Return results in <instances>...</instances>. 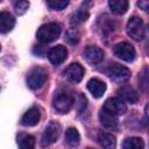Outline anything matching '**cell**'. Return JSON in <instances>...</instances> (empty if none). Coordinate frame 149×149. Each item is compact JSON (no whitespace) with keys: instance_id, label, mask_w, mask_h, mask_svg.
Wrapping results in <instances>:
<instances>
[{"instance_id":"1","label":"cell","mask_w":149,"mask_h":149,"mask_svg":"<svg viewBox=\"0 0 149 149\" xmlns=\"http://www.w3.org/2000/svg\"><path fill=\"white\" fill-rule=\"evenodd\" d=\"M74 104L73 94L68 90H58L52 98V106L58 113H68Z\"/></svg>"},{"instance_id":"2","label":"cell","mask_w":149,"mask_h":149,"mask_svg":"<svg viewBox=\"0 0 149 149\" xmlns=\"http://www.w3.org/2000/svg\"><path fill=\"white\" fill-rule=\"evenodd\" d=\"M61 35V26L56 22H50L47 24H43L37 30V38L42 43H50L57 40Z\"/></svg>"},{"instance_id":"3","label":"cell","mask_w":149,"mask_h":149,"mask_svg":"<svg viewBox=\"0 0 149 149\" xmlns=\"http://www.w3.org/2000/svg\"><path fill=\"white\" fill-rule=\"evenodd\" d=\"M47 78H48V73L43 68L40 66L33 68L27 74V85L31 90H37L44 85Z\"/></svg>"},{"instance_id":"4","label":"cell","mask_w":149,"mask_h":149,"mask_svg":"<svg viewBox=\"0 0 149 149\" xmlns=\"http://www.w3.org/2000/svg\"><path fill=\"white\" fill-rule=\"evenodd\" d=\"M106 72L108 74V77L116 83H123L130 78V70L121 64H118V63L111 64L107 68Z\"/></svg>"},{"instance_id":"5","label":"cell","mask_w":149,"mask_h":149,"mask_svg":"<svg viewBox=\"0 0 149 149\" xmlns=\"http://www.w3.org/2000/svg\"><path fill=\"white\" fill-rule=\"evenodd\" d=\"M127 33L135 41H141L144 37V23L139 16H132L127 23Z\"/></svg>"},{"instance_id":"6","label":"cell","mask_w":149,"mask_h":149,"mask_svg":"<svg viewBox=\"0 0 149 149\" xmlns=\"http://www.w3.org/2000/svg\"><path fill=\"white\" fill-rule=\"evenodd\" d=\"M61 134V126L57 122L51 121L44 129L43 134H42V139H41V146L42 147H47L52 144L54 142L57 141L58 136Z\"/></svg>"},{"instance_id":"7","label":"cell","mask_w":149,"mask_h":149,"mask_svg":"<svg viewBox=\"0 0 149 149\" xmlns=\"http://www.w3.org/2000/svg\"><path fill=\"white\" fill-rule=\"evenodd\" d=\"M114 54H115V56H118L120 59H122L125 62H132V61H134V58L136 56L134 47L132 44H129L128 42L118 43L114 47Z\"/></svg>"},{"instance_id":"8","label":"cell","mask_w":149,"mask_h":149,"mask_svg":"<svg viewBox=\"0 0 149 149\" xmlns=\"http://www.w3.org/2000/svg\"><path fill=\"white\" fill-rule=\"evenodd\" d=\"M102 108H105L106 111H108L109 113H112L116 116L125 114L127 111V106L121 98H111V99L106 100Z\"/></svg>"},{"instance_id":"9","label":"cell","mask_w":149,"mask_h":149,"mask_svg":"<svg viewBox=\"0 0 149 149\" xmlns=\"http://www.w3.org/2000/svg\"><path fill=\"white\" fill-rule=\"evenodd\" d=\"M65 78L71 83H79L84 77V69L78 63H71L65 70H64Z\"/></svg>"},{"instance_id":"10","label":"cell","mask_w":149,"mask_h":149,"mask_svg":"<svg viewBox=\"0 0 149 149\" xmlns=\"http://www.w3.org/2000/svg\"><path fill=\"white\" fill-rule=\"evenodd\" d=\"M68 56V50L63 45H56L48 51V58L54 65L62 64Z\"/></svg>"},{"instance_id":"11","label":"cell","mask_w":149,"mask_h":149,"mask_svg":"<svg viewBox=\"0 0 149 149\" xmlns=\"http://www.w3.org/2000/svg\"><path fill=\"white\" fill-rule=\"evenodd\" d=\"M41 119V112H40V108L36 107V106H33L30 107L21 118V123L26 127H33L35 125L38 123Z\"/></svg>"},{"instance_id":"12","label":"cell","mask_w":149,"mask_h":149,"mask_svg":"<svg viewBox=\"0 0 149 149\" xmlns=\"http://www.w3.org/2000/svg\"><path fill=\"white\" fill-rule=\"evenodd\" d=\"M84 58L91 64H98L104 59V51L95 45H88L84 50Z\"/></svg>"},{"instance_id":"13","label":"cell","mask_w":149,"mask_h":149,"mask_svg":"<svg viewBox=\"0 0 149 149\" xmlns=\"http://www.w3.org/2000/svg\"><path fill=\"white\" fill-rule=\"evenodd\" d=\"M99 120L100 123L107 128V129H116L118 128V118L116 115L109 113L108 111H106L105 108H101V111L99 112Z\"/></svg>"},{"instance_id":"14","label":"cell","mask_w":149,"mask_h":149,"mask_svg":"<svg viewBox=\"0 0 149 149\" xmlns=\"http://www.w3.org/2000/svg\"><path fill=\"white\" fill-rule=\"evenodd\" d=\"M118 95L126 102H129V104H135L139 100V93L132 87V86H128V85H125V86H121L118 88Z\"/></svg>"},{"instance_id":"15","label":"cell","mask_w":149,"mask_h":149,"mask_svg":"<svg viewBox=\"0 0 149 149\" xmlns=\"http://www.w3.org/2000/svg\"><path fill=\"white\" fill-rule=\"evenodd\" d=\"M87 90L94 98H101L106 91V84L99 78H92L87 83Z\"/></svg>"},{"instance_id":"16","label":"cell","mask_w":149,"mask_h":149,"mask_svg":"<svg viewBox=\"0 0 149 149\" xmlns=\"http://www.w3.org/2000/svg\"><path fill=\"white\" fill-rule=\"evenodd\" d=\"M15 24V19L12 14L7 12H1L0 13V31L2 34H6L13 29Z\"/></svg>"},{"instance_id":"17","label":"cell","mask_w":149,"mask_h":149,"mask_svg":"<svg viewBox=\"0 0 149 149\" xmlns=\"http://www.w3.org/2000/svg\"><path fill=\"white\" fill-rule=\"evenodd\" d=\"M108 6L114 14L121 15L128 9V0H108Z\"/></svg>"},{"instance_id":"18","label":"cell","mask_w":149,"mask_h":149,"mask_svg":"<svg viewBox=\"0 0 149 149\" xmlns=\"http://www.w3.org/2000/svg\"><path fill=\"white\" fill-rule=\"evenodd\" d=\"M98 142H99V144L102 148H106V149H112V148H115V146H116L115 137L112 134H109V133H101V134H99Z\"/></svg>"},{"instance_id":"19","label":"cell","mask_w":149,"mask_h":149,"mask_svg":"<svg viewBox=\"0 0 149 149\" xmlns=\"http://www.w3.org/2000/svg\"><path fill=\"white\" fill-rule=\"evenodd\" d=\"M65 142L70 146V147H77L80 142V135L78 133V130L73 127H70L66 129L65 132Z\"/></svg>"},{"instance_id":"20","label":"cell","mask_w":149,"mask_h":149,"mask_svg":"<svg viewBox=\"0 0 149 149\" xmlns=\"http://www.w3.org/2000/svg\"><path fill=\"white\" fill-rule=\"evenodd\" d=\"M17 144L22 149H31L35 147V139L28 134H21L17 136Z\"/></svg>"},{"instance_id":"21","label":"cell","mask_w":149,"mask_h":149,"mask_svg":"<svg viewBox=\"0 0 149 149\" xmlns=\"http://www.w3.org/2000/svg\"><path fill=\"white\" fill-rule=\"evenodd\" d=\"M125 149H142L144 147V142L140 137H128L122 143Z\"/></svg>"},{"instance_id":"22","label":"cell","mask_w":149,"mask_h":149,"mask_svg":"<svg viewBox=\"0 0 149 149\" xmlns=\"http://www.w3.org/2000/svg\"><path fill=\"white\" fill-rule=\"evenodd\" d=\"M87 17H88V12H87V9L80 8V9H78L76 13H73V14L71 15V20H70V21H71L72 24H79V23L86 21Z\"/></svg>"},{"instance_id":"23","label":"cell","mask_w":149,"mask_h":149,"mask_svg":"<svg viewBox=\"0 0 149 149\" xmlns=\"http://www.w3.org/2000/svg\"><path fill=\"white\" fill-rule=\"evenodd\" d=\"M139 83L143 91L149 90V68H144L140 76H139Z\"/></svg>"},{"instance_id":"24","label":"cell","mask_w":149,"mask_h":149,"mask_svg":"<svg viewBox=\"0 0 149 149\" xmlns=\"http://www.w3.org/2000/svg\"><path fill=\"white\" fill-rule=\"evenodd\" d=\"M29 8V2L28 0H16L14 2V9L17 15H23Z\"/></svg>"},{"instance_id":"25","label":"cell","mask_w":149,"mask_h":149,"mask_svg":"<svg viewBox=\"0 0 149 149\" xmlns=\"http://www.w3.org/2000/svg\"><path fill=\"white\" fill-rule=\"evenodd\" d=\"M69 1L70 0H47V3L51 9L61 10L69 5Z\"/></svg>"},{"instance_id":"26","label":"cell","mask_w":149,"mask_h":149,"mask_svg":"<svg viewBox=\"0 0 149 149\" xmlns=\"http://www.w3.org/2000/svg\"><path fill=\"white\" fill-rule=\"evenodd\" d=\"M79 38H80V34L76 28H71V29L68 30L66 40H68V42L70 44H77L79 42Z\"/></svg>"},{"instance_id":"27","label":"cell","mask_w":149,"mask_h":149,"mask_svg":"<svg viewBox=\"0 0 149 149\" xmlns=\"http://www.w3.org/2000/svg\"><path fill=\"white\" fill-rule=\"evenodd\" d=\"M137 5L142 10H144L146 13H149V0H139Z\"/></svg>"},{"instance_id":"28","label":"cell","mask_w":149,"mask_h":149,"mask_svg":"<svg viewBox=\"0 0 149 149\" xmlns=\"http://www.w3.org/2000/svg\"><path fill=\"white\" fill-rule=\"evenodd\" d=\"M143 123L146 126H149V104L144 108V118H143Z\"/></svg>"},{"instance_id":"29","label":"cell","mask_w":149,"mask_h":149,"mask_svg":"<svg viewBox=\"0 0 149 149\" xmlns=\"http://www.w3.org/2000/svg\"><path fill=\"white\" fill-rule=\"evenodd\" d=\"M148 30H149V24H148Z\"/></svg>"}]
</instances>
